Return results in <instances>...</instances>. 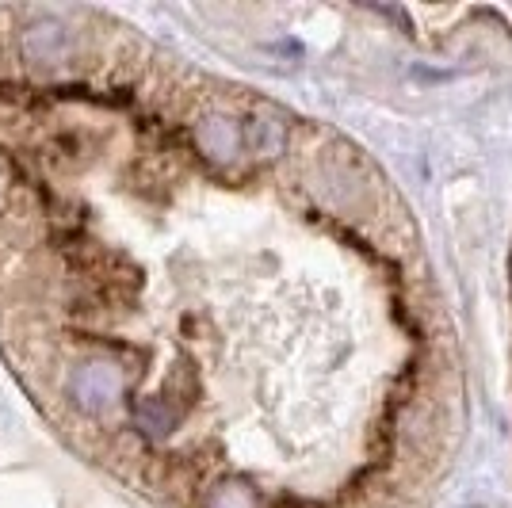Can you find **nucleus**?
<instances>
[]
</instances>
